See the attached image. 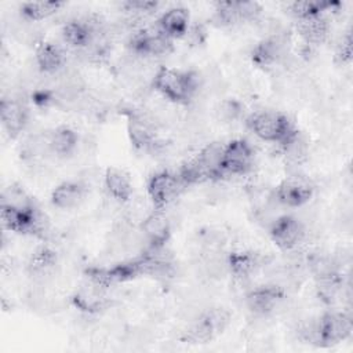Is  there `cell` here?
I'll use <instances>...</instances> for the list:
<instances>
[{
    "label": "cell",
    "mask_w": 353,
    "mask_h": 353,
    "mask_svg": "<svg viewBox=\"0 0 353 353\" xmlns=\"http://www.w3.org/2000/svg\"><path fill=\"white\" fill-rule=\"evenodd\" d=\"M226 272L239 281H245L254 277L262 268V256L254 251L234 250L225 255Z\"/></svg>",
    "instance_id": "e0dca14e"
},
{
    "label": "cell",
    "mask_w": 353,
    "mask_h": 353,
    "mask_svg": "<svg viewBox=\"0 0 353 353\" xmlns=\"http://www.w3.org/2000/svg\"><path fill=\"white\" fill-rule=\"evenodd\" d=\"M252 63L263 70L276 69L287 62L290 57L288 36L280 32H273L261 39L251 50Z\"/></svg>",
    "instance_id": "5b68a950"
},
{
    "label": "cell",
    "mask_w": 353,
    "mask_h": 353,
    "mask_svg": "<svg viewBox=\"0 0 353 353\" xmlns=\"http://www.w3.org/2000/svg\"><path fill=\"white\" fill-rule=\"evenodd\" d=\"M248 130L261 141L281 146L298 132L290 117L279 110H258L245 119Z\"/></svg>",
    "instance_id": "7a4b0ae2"
},
{
    "label": "cell",
    "mask_w": 353,
    "mask_h": 353,
    "mask_svg": "<svg viewBox=\"0 0 353 353\" xmlns=\"http://www.w3.org/2000/svg\"><path fill=\"white\" fill-rule=\"evenodd\" d=\"M153 90L175 105H188L199 92L200 79L196 72L159 66L152 77Z\"/></svg>",
    "instance_id": "6da1fadb"
},
{
    "label": "cell",
    "mask_w": 353,
    "mask_h": 353,
    "mask_svg": "<svg viewBox=\"0 0 353 353\" xmlns=\"http://www.w3.org/2000/svg\"><path fill=\"white\" fill-rule=\"evenodd\" d=\"M295 28L307 46H321L330 34V22L325 14L298 18L295 19Z\"/></svg>",
    "instance_id": "603a6c76"
},
{
    "label": "cell",
    "mask_w": 353,
    "mask_h": 353,
    "mask_svg": "<svg viewBox=\"0 0 353 353\" xmlns=\"http://www.w3.org/2000/svg\"><path fill=\"white\" fill-rule=\"evenodd\" d=\"M63 6L58 0H41V1H26L19 7V12L23 21L26 22H39L50 18Z\"/></svg>",
    "instance_id": "484cf974"
},
{
    "label": "cell",
    "mask_w": 353,
    "mask_h": 353,
    "mask_svg": "<svg viewBox=\"0 0 353 353\" xmlns=\"http://www.w3.org/2000/svg\"><path fill=\"white\" fill-rule=\"evenodd\" d=\"M87 196V186L81 181H63L58 183L50 194V203L58 210H73L79 207Z\"/></svg>",
    "instance_id": "ffe728a7"
},
{
    "label": "cell",
    "mask_w": 353,
    "mask_h": 353,
    "mask_svg": "<svg viewBox=\"0 0 353 353\" xmlns=\"http://www.w3.org/2000/svg\"><path fill=\"white\" fill-rule=\"evenodd\" d=\"M352 57H353V41H352V33L350 30H347L342 34L341 40L336 44L335 59L341 65H346V63H350Z\"/></svg>",
    "instance_id": "4dcf8cb0"
},
{
    "label": "cell",
    "mask_w": 353,
    "mask_h": 353,
    "mask_svg": "<svg viewBox=\"0 0 353 353\" xmlns=\"http://www.w3.org/2000/svg\"><path fill=\"white\" fill-rule=\"evenodd\" d=\"M72 306L83 314L95 316L106 310L110 305L108 288L101 287L90 280H84L70 296Z\"/></svg>",
    "instance_id": "5bb4252c"
},
{
    "label": "cell",
    "mask_w": 353,
    "mask_h": 353,
    "mask_svg": "<svg viewBox=\"0 0 353 353\" xmlns=\"http://www.w3.org/2000/svg\"><path fill=\"white\" fill-rule=\"evenodd\" d=\"M280 148H281V152L284 154L285 163L291 167L302 165L309 157L307 143L302 138L299 131L294 137H291L287 142H284Z\"/></svg>",
    "instance_id": "4316f807"
},
{
    "label": "cell",
    "mask_w": 353,
    "mask_h": 353,
    "mask_svg": "<svg viewBox=\"0 0 353 353\" xmlns=\"http://www.w3.org/2000/svg\"><path fill=\"white\" fill-rule=\"evenodd\" d=\"M339 3L335 1H312V0H302V1H294L288 6L290 12L295 19L305 18L310 15H320L330 12L335 7H338Z\"/></svg>",
    "instance_id": "83f0119b"
},
{
    "label": "cell",
    "mask_w": 353,
    "mask_h": 353,
    "mask_svg": "<svg viewBox=\"0 0 353 353\" xmlns=\"http://www.w3.org/2000/svg\"><path fill=\"white\" fill-rule=\"evenodd\" d=\"M223 143L222 142H211L207 143L201 150L194 156L199 165L204 171L207 181H221L223 178L221 171Z\"/></svg>",
    "instance_id": "d4e9b609"
},
{
    "label": "cell",
    "mask_w": 353,
    "mask_h": 353,
    "mask_svg": "<svg viewBox=\"0 0 353 353\" xmlns=\"http://www.w3.org/2000/svg\"><path fill=\"white\" fill-rule=\"evenodd\" d=\"M0 121L11 138L19 137L28 127L29 109L15 97H3L0 101Z\"/></svg>",
    "instance_id": "2e32d148"
},
{
    "label": "cell",
    "mask_w": 353,
    "mask_h": 353,
    "mask_svg": "<svg viewBox=\"0 0 353 353\" xmlns=\"http://www.w3.org/2000/svg\"><path fill=\"white\" fill-rule=\"evenodd\" d=\"M241 110H243L241 103L236 99H226L221 103V108H219L221 117L226 121H233L239 119L241 114Z\"/></svg>",
    "instance_id": "1f68e13d"
},
{
    "label": "cell",
    "mask_w": 353,
    "mask_h": 353,
    "mask_svg": "<svg viewBox=\"0 0 353 353\" xmlns=\"http://www.w3.org/2000/svg\"><path fill=\"white\" fill-rule=\"evenodd\" d=\"M353 332L352 316L346 312L328 310L323 313L314 325V345L330 347L350 338Z\"/></svg>",
    "instance_id": "277c9868"
},
{
    "label": "cell",
    "mask_w": 353,
    "mask_h": 353,
    "mask_svg": "<svg viewBox=\"0 0 353 353\" xmlns=\"http://www.w3.org/2000/svg\"><path fill=\"white\" fill-rule=\"evenodd\" d=\"M139 232L150 248L167 247L171 237V222L164 210L152 208L150 212L138 225Z\"/></svg>",
    "instance_id": "9a60e30c"
},
{
    "label": "cell",
    "mask_w": 353,
    "mask_h": 353,
    "mask_svg": "<svg viewBox=\"0 0 353 353\" xmlns=\"http://www.w3.org/2000/svg\"><path fill=\"white\" fill-rule=\"evenodd\" d=\"M268 233L273 244L283 252H291L298 248L306 236L302 221L291 214H281L268 225Z\"/></svg>",
    "instance_id": "9c48e42d"
},
{
    "label": "cell",
    "mask_w": 353,
    "mask_h": 353,
    "mask_svg": "<svg viewBox=\"0 0 353 353\" xmlns=\"http://www.w3.org/2000/svg\"><path fill=\"white\" fill-rule=\"evenodd\" d=\"M128 48L132 55L142 59H154L168 55L174 50V40L154 29L142 28L134 32L128 40Z\"/></svg>",
    "instance_id": "52a82bcc"
},
{
    "label": "cell",
    "mask_w": 353,
    "mask_h": 353,
    "mask_svg": "<svg viewBox=\"0 0 353 353\" xmlns=\"http://www.w3.org/2000/svg\"><path fill=\"white\" fill-rule=\"evenodd\" d=\"M230 312L225 307H210L201 312L186 328L182 341L186 343H208L218 338L230 324Z\"/></svg>",
    "instance_id": "3957f363"
},
{
    "label": "cell",
    "mask_w": 353,
    "mask_h": 353,
    "mask_svg": "<svg viewBox=\"0 0 353 353\" xmlns=\"http://www.w3.org/2000/svg\"><path fill=\"white\" fill-rule=\"evenodd\" d=\"M182 185L176 172L161 170L152 174L146 182V194L152 208L164 210L182 192Z\"/></svg>",
    "instance_id": "7c38bea8"
},
{
    "label": "cell",
    "mask_w": 353,
    "mask_h": 353,
    "mask_svg": "<svg viewBox=\"0 0 353 353\" xmlns=\"http://www.w3.org/2000/svg\"><path fill=\"white\" fill-rule=\"evenodd\" d=\"M262 12L256 1H218L211 21L218 28H232L245 22H255Z\"/></svg>",
    "instance_id": "30bf717a"
},
{
    "label": "cell",
    "mask_w": 353,
    "mask_h": 353,
    "mask_svg": "<svg viewBox=\"0 0 353 353\" xmlns=\"http://www.w3.org/2000/svg\"><path fill=\"white\" fill-rule=\"evenodd\" d=\"M159 7L157 1H150V0H127L121 3V8L132 15V17H146L154 12Z\"/></svg>",
    "instance_id": "f546056e"
},
{
    "label": "cell",
    "mask_w": 353,
    "mask_h": 353,
    "mask_svg": "<svg viewBox=\"0 0 353 353\" xmlns=\"http://www.w3.org/2000/svg\"><path fill=\"white\" fill-rule=\"evenodd\" d=\"M255 152L251 143L236 138L223 143L221 171L223 176H243L252 170Z\"/></svg>",
    "instance_id": "8fae6325"
},
{
    "label": "cell",
    "mask_w": 353,
    "mask_h": 353,
    "mask_svg": "<svg viewBox=\"0 0 353 353\" xmlns=\"http://www.w3.org/2000/svg\"><path fill=\"white\" fill-rule=\"evenodd\" d=\"M0 205H7L12 208H33L36 207V203L21 185L12 183L3 189Z\"/></svg>",
    "instance_id": "f1b7e54d"
},
{
    "label": "cell",
    "mask_w": 353,
    "mask_h": 353,
    "mask_svg": "<svg viewBox=\"0 0 353 353\" xmlns=\"http://www.w3.org/2000/svg\"><path fill=\"white\" fill-rule=\"evenodd\" d=\"M156 28L171 40L183 39L190 28V14L185 7H171L159 17Z\"/></svg>",
    "instance_id": "44dd1931"
},
{
    "label": "cell",
    "mask_w": 353,
    "mask_h": 353,
    "mask_svg": "<svg viewBox=\"0 0 353 353\" xmlns=\"http://www.w3.org/2000/svg\"><path fill=\"white\" fill-rule=\"evenodd\" d=\"M58 263L57 252L48 245L37 247L29 261H28V273L34 280H44L51 276Z\"/></svg>",
    "instance_id": "cb8c5ba5"
},
{
    "label": "cell",
    "mask_w": 353,
    "mask_h": 353,
    "mask_svg": "<svg viewBox=\"0 0 353 353\" xmlns=\"http://www.w3.org/2000/svg\"><path fill=\"white\" fill-rule=\"evenodd\" d=\"M47 145L51 156L68 159L77 149L79 134L69 125H58L47 131Z\"/></svg>",
    "instance_id": "7402d4cb"
},
{
    "label": "cell",
    "mask_w": 353,
    "mask_h": 353,
    "mask_svg": "<svg viewBox=\"0 0 353 353\" xmlns=\"http://www.w3.org/2000/svg\"><path fill=\"white\" fill-rule=\"evenodd\" d=\"M125 117L127 135L131 145L137 150L152 152L160 145L157 135V123L149 112L131 109L125 113Z\"/></svg>",
    "instance_id": "8992f818"
},
{
    "label": "cell",
    "mask_w": 353,
    "mask_h": 353,
    "mask_svg": "<svg viewBox=\"0 0 353 353\" xmlns=\"http://www.w3.org/2000/svg\"><path fill=\"white\" fill-rule=\"evenodd\" d=\"M103 186L108 194L120 204H128L132 200L134 185L130 174L123 168L108 167L103 172Z\"/></svg>",
    "instance_id": "d6986e66"
},
{
    "label": "cell",
    "mask_w": 353,
    "mask_h": 353,
    "mask_svg": "<svg viewBox=\"0 0 353 353\" xmlns=\"http://www.w3.org/2000/svg\"><path fill=\"white\" fill-rule=\"evenodd\" d=\"M285 298L287 292L284 287L276 283H270L250 290L245 294L244 301L247 309L252 314L258 317H266L273 314L283 305Z\"/></svg>",
    "instance_id": "4fadbf2b"
},
{
    "label": "cell",
    "mask_w": 353,
    "mask_h": 353,
    "mask_svg": "<svg viewBox=\"0 0 353 353\" xmlns=\"http://www.w3.org/2000/svg\"><path fill=\"white\" fill-rule=\"evenodd\" d=\"M316 188L310 179L301 175H290L280 181L272 193L274 201L285 208H301L314 196Z\"/></svg>",
    "instance_id": "ba28073f"
},
{
    "label": "cell",
    "mask_w": 353,
    "mask_h": 353,
    "mask_svg": "<svg viewBox=\"0 0 353 353\" xmlns=\"http://www.w3.org/2000/svg\"><path fill=\"white\" fill-rule=\"evenodd\" d=\"M34 63L41 74L57 76L66 66V55L59 46L41 40L34 50Z\"/></svg>",
    "instance_id": "ac0fdd59"
}]
</instances>
